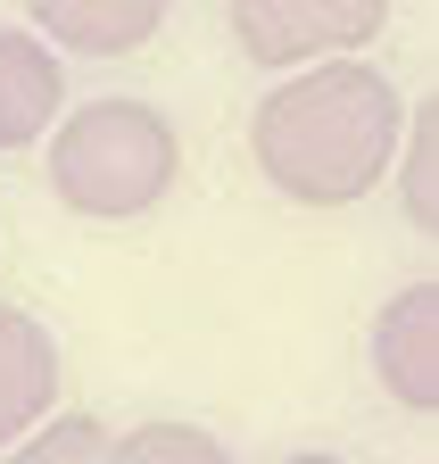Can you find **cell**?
<instances>
[{
  "mask_svg": "<svg viewBox=\"0 0 439 464\" xmlns=\"http://www.w3.org/2000/svg\"><path fill=\"white\" fill-rule=\"evenodd\" d=\"M282 464H340V456H323V448H299V456H282Z\"/></svg>",
  "mask_w": 439,
  "mask_h": 464,
  "instance_id": "11",
  "label": "cell"
},
{
  "mask_svg": "<svg viewBox=\"0 0 439 464\" xmlns=\"http://www.w3.org/2000/svg\"><path fill=\"white\" fill-rule=\"evenodd\" d=\"M25 17L42 42L83 50V58H133L141 42H157L167 0H25Z\"/></svg>",
  "mask_w": 439,
  "mask_h": 464,
  "instance_id": "7",
  "label": "cell"
},
{
  "mask_svg": "<svg viewBox=\"0 0 439 464\" xmlns=\"http://www.w3.org/2000/svg\"><path fill=\"white\" fill-rule=\"evenodd\" d=\"M108 440L117 431H100V415H50L9 448V464H108Z\"/></svg>",
  "mask_w": 439,
  "mask_h": 464,
  "instance_id": "10",
  "label": "cell"
},
{
  "mask_svg": "<svg viewBox=\"0 0 439 464\" xmlns=\"http://www.w3.org/2000/svg\"><path fill=\"white\" fill-rule=\"evenodd\" d=\"M390 174H398L406 224L439 241V100H431V108H406V133H398V158H390Z\"/></svg>",
  "mask_w": 439,
  "mask_h": 464,
  "instance_id": "8",
  "label": "cell"
},
{
  "mask_svg": "<svg viewBox=\"0 0 439 464\" xmlns=\"http://www.w3.org/2000/svg\"><path fill=\"white\" fill-rule=\"evenodd\" d=\"M183 141L149 100H83L50 125V191L91 224H133L175 191Z\"/></svg>",
  "mask_w": 439,
  "mask_h": 464,
  "instance_id": "2",
  "label": "cell"
},
{
  "mask_svg": "<svg viewBox=\"0 0 439 464\" xmlns=\"http://www.w3.org/2000/svg\"><path fill=\"white\" fill-rule=\"evenodd\" d=\"M108 464H241V456L199 423H133L108 440Z\"/></svg>",
  "mask_w": 439,
  "mask_h": 464,
  "instance_id": "9",
  "label": "cell"
},
{
  "mask_svg": "<svg viewBox=\"0 0 439 464\" xmlns=\"http://www.w3.org/2000/svg\"><path fill=\"white\" fill-rule=\"evenodd\" d=\"M406 133V100L373 58H323L282 75L249 116V158L299 208H357L390 183V158Z\"/></svg>",
  "mask_w": 439,
  "mask_h": 464,
  "instance_id": "1",
  "label": "cell"
},
{
  "mask_svg": "<svg viewBox=\"0 0 439 464\" xmlns=\"http://www.w3.org/2000/svg\"><path fill=\"white\" fill-rule=\"evenodd\" d=\"M381 25H390V0H233L241 58L273 75L323 67V58H365Z\"/></svg>",
  "mask_w": 439,
  "mask_h": 464,
  "instance_id": "3",
  "label": "cell"
},
{
  "mask_svg": "<svg viewBox=\"0 0 439 464\" xmlns=\"http://www.w3.org/2000/svg\"><path fill=\"white\" fill-rule=\"evenodd\" d=\"M67 116V67L33 25H0V150H25Z\"/></svg>",
  "mask_w": 439,
  "mask_h": 464,
  "instance_id": "5",
  "label": "cell"
},
{
  "mask_svg": "<svg viewBox=\"0 0 439 464\" xmlns=\"http://www.w3.org/2000/svg\"><path fill=\"white\" fill-rule=\"evenodd\" d=\"M50 406H59V340L25 307H0V448L50 423Z\"/></svg>",
  "mask_w": 439,
  "mask_h": 464,
  "instance_id": "6",
  "label": "cell"
},
{
  "mask_svg": "<svg viewBox=\"0 0 439 464\" xmlns=\"http://www.w3.org/2000/svg\"><path fill=\"white\" fill-rule=\"evenodd\" d=\"M373 373L398 406L439 415V282L390 290V307L373 315Z\"/></svg>",
  "mask_w": 439,
  "mask_h": 464,
  "instance_id": "4",
  "label": "cell"
}]
</instances>
